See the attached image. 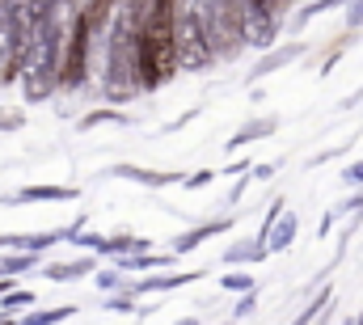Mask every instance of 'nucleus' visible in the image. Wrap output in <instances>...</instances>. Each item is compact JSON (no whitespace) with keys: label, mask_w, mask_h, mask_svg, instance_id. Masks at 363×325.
<instances>
[{"label":"nucleus","mask_w":363,"mask_h":325,"mask_svg":"<svg viewBox=\"0 0 363 325\" xmlns=\"http://www.w3.org/2000/svg\"><path fill=\"white\" fill-rule=\"evenodd\" d=\"M140 68L148 84H161L174 72V0H152L148 26L140 38Z\"/></svg>","instance_id":"nucleus-1"},{"label":"nucleus","mask_w":363,"mask_h":325,"mask_svg":"<svg viewBox=\"0 0 363 325\" xmlns=\"http://www.w3.org/2000/svg\"><path fill=\"white\" fill-rule=\"evenodd\" d=\"M274 4H287V0H274Z\"/></svg>","instance_id":"nucleus-2"}]
</instances>
